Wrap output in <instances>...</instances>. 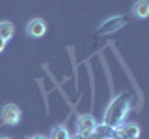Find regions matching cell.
<instances>
[{"label":"cell","mask_w":149,"mask_h":139,"mask_svg":"<svg viewBox=\"0 0 149 139\" xmlns=\"http://www.w3.org/2000/svg\"><path fill=\"white\" fill-rule=\"evenodd\" d=\"M129 111H130V96L127 93L114 96V98L110 100V104L106 106L104 113H102V124L112 126V128L119 126L121 122H125Z\"/></svg>","instance_id":"obj_1"},{"label":"cell","mask_w":149,"mask_h":139,"mask_svg":"<svg viewBox=\"0 0 149 139\" xmlns=\"http://www.w3.org/2000/svg\"><path fill=\"white\" fill-rule=\"evenodd\" d=\"M0 119H2L4 124H8V126H17L19 122H21L22 119V109L19 108L17 104H4L2 109H0Z\"/></svg>","instance_id":"obj_2"},{"label":"cell","mask_w":149,"mask_h":139,"mask_svg":"<svg viewBox=\"0 0 149 139\" xmlns=\"http://www.w3.org/2000/svg\"><path fill=\"white\" fill-rule=\"evenodd\" d=\"M142 128L138 122L130 120V122H121L119 126L114 128V137L116 139H140Z\"/></svg>","instance_id":"obj_3"},{"label":"cell","mask_w":149,"mask_h":139,"mask_svg":"<svg viewBox=\"0 0 149 139\" xmlns=\"http://www.w3.org/2000/svg\"><path fill=\"white\" fill-rule=\"evenodd\" d=\"M97 124H99V122L95 120L93 115L84 113V115H80V117L77 119V133L82 136V137H88V136H91V133L95 132Z\"/></svg>","instance_id":"obj_4"},{"label":"cell","mask_w":149,"mask_h":139,"mask_svg":"<svg viewBox=\"0 0 149 139\" xmlns=\"http://www.w3.org/2000/svg\"><path fill=\"white\" fill-rule=\"evenodd\" d=\"M125 24H127V21H125V17L123 15H116V17H110V19H106L104 22H101L99 28H97V34H104V35H108V34H114V32H118L119 28H123Z\"/></svg>","instance_id":"obj_5"},{"label":"cell","mask_w":149,"mask_h":139,"mask_svg":"<svg viewBox=\"0 0 149 139\" xmlns=\"http://www.w3.org/2000/svg\"><path fill=\"white\" fill-rule=\"evenodd\" d=\"M47 22L43 19H32L30 22L26 24V32L30 37H34V39H39V37H43L47 34Z\"/></svg>","instance_id":"obj_6"},{"label":"cell","mask_w":149,"mask_h":139,"mask_svg":"<svg viewBox=\"0 0 149 139\" xmlns=\"http://www.w3.org/2000/svg\"><path fill=\"white\" fill-rule=\"evenodd\" d=\"M13 35H15V24L11 21H0V37L4 41H11Z\"/></svg>","instance_id":"obj_7"},{"label":"cell","mask_w":149,"mask_h":139,"mask_svg":"<svg viewBox=\"0 0 149 139\" xmlns=\"http://www.w3.org/2000/svg\"><path fill=\"white\" fill-rule=\"evenodd\" d=\"M132 13L138 19H147L149 17V2L147 0H138L132 6Z\"/></svg>","instance_id":"obj_8"},{"label":"cell","mask_w":149,"mask_h":139,"mask_svg":"<svg viewBox=\"0 0 149 139\" xmlns=\"http://www.w3.org/2000/svg\"><path fill=\"white\" fill-rule=\"evenodd\" d=\"M71 133L67 132V128L63 126V124H58V126L52 128V132H50V136H47L49 139H69Z\"/></svg>","instance_id":"obj_9"},{"label":"cell","mask_w":149,"mask_h":139,"mask_svg":"<svg viewBox=\"0 0 149 139\" xmlns=\"http://www.w3.org/2000/svg\"><path fill=\"white\" fill-rule=\"evenodd\" d=\"M93 133H97L101 139H110V137H114V128L112 126H106V124H97L95 126V132Z\"/></svg>","instance_id":"obj_10"},{"label":"cell","mask_w":149,"mask_h":139,"mask_svg":"<svg viewBox=\"0 0 149 139\" xmlns=\"http://www.w3.org/2000/svg\"><path fill=\"white\" fill-rule=\"evenodd\" d=\"M6 45H8V43H6V41L2 39V37H0V54H2L4 50H6Z\"/></svg>","instance_id":"obj_11"},{"label":"cell","mask_w":149,"mask_h":139,"mask_svg":"<svg viewBox=\"0 0 149 139\" xmlns=\"http://www.w3.org/2000/svg\"><path fill=\"white\" fill-rule=\"evenodd\" d=\"M69 139H86V137H82V136H78V133H73V136H69Z\"/></svg>","instance_id":"obj_12"},{"label":"cell","mask_w":149,"mask_h":139,"mask_svg":"<svg viewBox=\"0 0 149 139\" xmlns=\"http://www.w3.org/2000/svg\"><path fill=\"white\" fill-rule=\"evenodd\" d=\"M28 139H49L47 136H32V137H28Z\"/></svg>","instance_id":"obj_13"},{"label":"cell","mask_w":149,"mask_h":139,"mask_svg":"<svg viewBox=\"0 0 149 139\" xmlns=\"http://www.w3.org/2000/svg\"><path fill=\"white\" fill-rule=\"evenodd\" d=\"M86 139H101V137H99V136H97V133H91V136H88Z\"/></svg>","instance_id":"obj_14"},{"label":"cell","mask_w":149,"mask_h":139,"mask_svg":"<svg viewBox=\"0 0 149 139\" xmlns=\"http://www.w3.org/2000/svg\"><path fill=\"white\" fill-rule=\"evenodd\" d=\"M0 139H9V137H0Z\"/></svg>","instance_id":"obj_15"},{"label":"cell","mask_w":149,"mask_h":139,"mask_svg":"<svg viewBox=\"0 0 149 139\" xmlns=\"http://www.w3.org/2000/svg\"><path fill=\"white\" fill-rule=\"evenodd\" d=\"M110 139H116V137H110Z\"/></svg>","instance_id":"obj_16"}]
</instances>
